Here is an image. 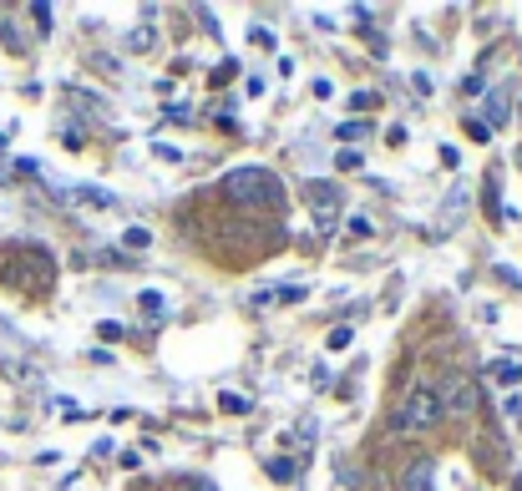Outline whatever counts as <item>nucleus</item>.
I'll list each match as a JSON object with an SVG mask.
<instances>
[{"mask_svg":"<svg viewBox=\"0 0 522 491\" xmlns=\"http://www.w3.org/2000/svg\"><path fill=\"white\" fill-rule=\"evenodd\" d=\"M223 193H229L234 203H254V208L284 198V193H279V178H274L269 168H234L229 178H223Z\"/></svg>","mask_w":522,"mask_h":491,"instance_id":"obj_1","label":"nucleus"},{"mask_svg":"<svg viewBox=\"0 0 522 491\" xmlns=\"http://www.w3.org/2000/svg\"><path fill=\"white\" fill-rule=\"evenodd\" d=\"M441 421V400H436V390L431 385H416V390H406V405L396 411V431H406V436H421V431H431Z\"/></svg>","mask_w":522,"mask_h":491,"instance_id":"obj_2","label":"nucleus"},{"mask_svg":"<svg viewBox=\"0 0 522 491\" xmlns=\"http://www.w3.org/2000/svg\"><path fill=\"white\" fill-rule=\"evenodd\" d=\"M436 400H441L446 416H472V411H477V385L462 380V375H446V385H441Z\"/></svg>","mask_w":522,"mask_h":491,"instance_id":"obj_3","label":"nucleus"},{"mask_svg":"<svg viewBox=\"0 0 522 491\" xmlns=\"http://www.w3.org/2000/svg\"><path fill=\"white\" fill-rule=\"evenodd\" d=\"M310 213H315L320 233H335V223H340V188L335 183H315L310 188Z\"/></svg>","mask_w":522,"mask_h":491,"instance_id":"obj_4","label":"nucleus"},{"mask_svg":"<svg viewBox=\"0 0 522 491\" xmlns=\"http://www.w3.org/2000/svg\"><path fill=\"white\" fill-rule=\"evenodd\" d=\"M401 491H436V461H411L401 476Z\"/></svg>","mask_w":522,"mask_h":491,"instance_id":"obj_5","label":"nucleus"},{"mask_svg":"<svg viewBox=\"0 0 522 491\" xmlns=\"http://www.w3.org/2000/svg\"><path fill=\"white\" fill-rule=\"evenodd\" d=\"M294 476H300V466H294L289 456H274V461H269V481H279V486H289Z\"/></svg>","mask_w":522,"mask_h":491,"instance_id":"obj_6","label":"nucleus"},{"mask_svg":"<svg viewBox=\"0 0 522 491\" xmlns=\"http://www.w3.org/2000/svg\"><path fill=\"white\" fill-rule=\"evenodd\" d=\"M482 112H487V127H502L507 122V92H492Z\"/></svg>","mask_w":522,"mask_h":491,"instance_id":"obj_7","label":"nucleus"},{"mask_svg":"<svg viewBox=\"0 0 522 491\" xmlns=\"http://www.w3.org/2000/svg\"><path fill=\"white\" fill-rule=\"evenodd\" d=\"M137 304H142V314H147V319H158V314H163V299H158V294H142Z\"/></svg>","mask_w":522,"mask_h":491,"instance_id":"obj_8","label":"nucleus"},{"mask_svg":"<svg viewBox=\"0 0 522 491\" xmlns=\"http://www.w3.org/2000/svg\"><path fill=\"white\" fill-rule=\"evenodd\" d=\"M147 243H153V238H147V228H127V249H147Z\"/></svg>","mask_w":522,"mask_h":491,"instance_id":"obj_9","label":"nucleus"},{"mask_svg":"<svg viewBox=\"0 0 522 491\" xmlns=\"http://www.w3.org/2000/svg\"><path fill=\"white\" fill-rule=\"evenodd\" d=\"M467 132H472L477 142H487V137H492V127H487V122H477V117H467Z\"/></svg>","mask_w":522,"mask_h":491,"instance_id":"obj_10","label":"nucleus"},{"mask_svg":"<svg viewBox=\"0 0 522 491\" xmlns=\"http://www.w3.org/2000/svg\"><path fill=\"white\" fill-rule=\"evenodd\" d=\"M492 375H497V380H507V385H517V375H522V365H497Z\"/></svg>","mask_w":522,"mask_h":491,"instance_id":"obj_11","label":"nucleus"},{"mask_svg":"<svg viewBox=\"0 0 522 491\" xmlns=\"http://www.w3.org/2000/svg\"><path fill=\"white\" fill-rule=\"evenodd\" d=\"M365 132H370L365 122H345V127H340V137H345V142H350V137H365Z\"/></svg>","mask_w":522,"mask_h":491,"instance_id":"obj_12","label":"nucleus"}]
</instances>
